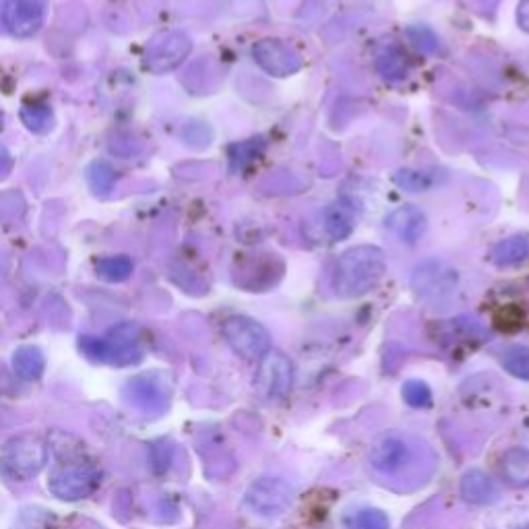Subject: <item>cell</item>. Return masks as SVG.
Segmentation results:
<instances>
[{"mask_svg":"<svg viewBox=\"0 0 529 529\" xmlns=\"http://www.w3.org/2000/svg\"><path fill=\"white\" fill-rule=\"evenodd\" d=\"M387 270L385 252L362 244L343 252L333 271V290L340 298H360L377 286Z\"/></svg>","mask_w":529,"mask_h":529,"instance_id":"6da1fadb","label":"cell"},{"mask_svg":"<svg viewBox=\"0 0 529 529\" xmlns=\"http://www.w3.org/2000/svg\"><path fill=\"white\" fill-rule=\"evenodd\" d=\"M81 350L94 362H106L114 366L139 362V327L135 323H120L112 327L104 337H81Z\"/></svg>","mask_w":529,"mask_h":529,"instance_id":"7a4b0ae2","label":"cell"},{"mask_svg":"<svg viewBox=\"0 0 529 529\" xmlns=\"http://www.w3.org/2000/svg\"><path fill=\"white\" fill-rule=\"evenodd\" d=\"M48 462V444L40 434L25 432L13 436L0 451V473L13 482L36 478Z\"/></svg>","mask_w":529,"mask_h":529,"instance_id":"3957f363","label":"cell"},{"mask_svg":"<svg viewBox=\"0 0 529 529\" xmlns=\"http://www.w3.org/2000/svg\"><path fill=\"white\" fill-rule=\"evenodd\" d=\"M102 475L94 465L87 463H63L52 472L48 480L50 493L60 501H81L96 493Z\"/></svg>","mask_w":529,"mask_h":529,"instance_id":"277c9868","label":"cell"},{"mask_svg":"<svg viewBox=\"0 0 529 529\" xmlns=\"http://www.w3.org/2000/svg\"><path fill=\"white\" fill-rule=\"evenodd\" d=\"M224 337L238 356L244 360H260L271 350V337L255 319L229 317L224 323Z\"/></svg>","mask_w":529,"mask_h":529,"instance_id":"5b68a950","label":"cell"},{"mask_svg":"<svg viewBox=\"0 0 529 529\" xmlns=\"http://www.w3.org/2000/svg\"><path fill=\"white\" fill-rule=\"evenodd\" d=\"M170 385L158 372H145L130 379L125 387L127 402L148 416H159L170 405Z\"/></svg>","mask_w":529,"mask_h":529,"instance_id":"8992f818","label":"cell"},{"mask_svg":"<svg viewBox=\"0 0 529 529\" xmlns=\"http://www.w3.org/2000/svg\"><path fill=\"white\" fill-rule=\"evenodd\" d=\"M190 44L188 36L182 32H166L153 37L149 42L148 50L143 55V68L153 75H164L172 71L182 60L190 55Z\"/></svg>","mask_w":529,"mask_h":529,"instance_id":"52a82bcc","label":"cell"},{"mask_svg":"<svg viewBox=\"0 0 529 529\" xmlns=\"http://www.w3.org/2000/svg\"><path fill=\"white\" fill-rule=\"evenodd\" d=\"M294 385V364L283 351L270 350L260 358L257 387L267 400H281Z\"/></svg>","mask_w":529,"mask_h":529,"instance_id":"ba28073f","label":"cell"},{"mask_svg":"<svg viewBox=\"0 0 529 529\" xmlns=\"http://www.w3.org/2000/svg\"><path fill=\"white\" fill-rule=\"evenodd\" d=\"M249 507L263 517L281 515L294 501V490L283 480L260 478L252 482L244 496Z\"/></svg>","mask_w":529,"mask_h":529,"instance_id":"9c48e42d","label":"cell"},{"mask_svg":"<svg viewBox=\"0 0 529 529\" xmlns=\"http://www.w3.org/2000/svg\"><path fill=\"white\" fill-rule=\"evenodd\" d=\"M252 56L265 73L273 76H290L302 68V56L292 46L280 40H260L252 48Z\"/></svg>","mask_w":529,"mask_h":529,"instance_id":"30bf717a","label":"cell"},{"mask_svg":"<svg viewBox=\"0 0 529 529\" xmlns=\"http://www.w3.org/2000/svg\"><path fill=\"white\" fill-rule=\"evenodd\" d=\"M412 286L422 298H443L457 286V271L443 260H426L413 271Z\"/></svg>","mask_w":529,"mask_h":529,"instance_id":"8fae6325","label":"cell"},{"mask_svg":"<svg viewBox=\"0 0 529 529\" xmlns=\"http://www.w3.org/2000/svg\"><path fill=\"white\" fill-rule=\"evenodd\" d=\"M46 0H6L5 23L15 37H32L44 25Z\"/></svg>","mask_w":529,"mask_h":529,"instance_id":"7c38bea8","label":"cell"},{"mask_svg":"<svg viewBox=\"0 0 529 529\" xmlns=\"http://www.w3.org/2000/svg\"><path fill=\"white\" fill-rule=\"evenodd\" d=\"M410 462V447L400 436H382L371 449V465L382 473H395Z\"/></svg>","mask_w":529,"mask_h":529,"instance_id":"4fadbf2b","label":"cell"},{"mask_svg":"<svg viewBox=\"0 0 529 529\" xmlns=\"http://www.w3.org/2000/svg\"><path fill=\"white\" fill-rule=\"evenodd\" d=\"M387 226L402 238L403 242L416 244L426 232V216L418 207L403 205L387 218Z\"/></svg>","mask_w":529,"mask_h":529,"instance_id":"5bb4252c","label":"cell"},{"mask_svg":"<svg viewBox=\"0 0 529 529\" xmlns=\"http://www.w3.org/2000/svg\"><path fill=\"white\" fill-rule=\"evenodd\" d=\"M356 226V207L348 198L331 203L325 209V229L331 240H343Z\"/></svg>","mask_w":529,"mask_h":529,"instance_id":"9a60e30c","label":"cell"},{"mask_svg":"<svg viewBox=\"0 0 529 529\" xmlns=\"http://www.w3.org/2000/svg\"><path fill=\"white\" fill-rule=\"evenodd\" d=\"M462 496L467 503L488 504L494 503L498 496V488L484 472H467L462 480Z\"/></svg>","mask_w":529,"mask_h":529,"instance_id":"2e32d148","label":"cell"},{"mask_svg":"<svg viewBox=\"0 0 529 529\" xmlns=\"http://www.w3.org/2000/svg\"><path fill=\"white\" fill-rule=\"evenodd\" d=\"M501 475L511 486H529V451L513 447L501 459Z\"/></svg>","mask_w":529,"mask_h":529,"instance_id":"e0dca14e","label":"cell"},{"mask_svg":"<svg viewBox=\"0 0 529 529\" xmlns=\"http://www.w3.org/2000/svg\"><path fill=\"white\" fill-rule=\"evenodd\" d=\"M46 366V358L40 348L23 346L13 356V368L17 377L23 381H36L42 377Z\"/></svg>","mask_w":529,"mask_h":529,"instance_id":"ac0fdd59","label":"cell"},{"mask_svg":"<svg viewBox=\"0 0 529 529\" xmlns=\"http://www.w3.org/2000/svg\"><path fill=\"white\" fill-rule=\"evenodd\" d=\"M529 257V240L527 236H513L509 240L496 244L493 250V260L501 267L519 265Z\"/></svg>","mask_w":529,"mask_h":529,"instance_id":"d6986e66","label":"cell"},{"mask_svg":"<svg viewBox=\"0 0 529 529\" xmlns=\"http://www.w3.org/2000/svg\"><path fill=\"white\" fill-rule=\"evenodd\" d=\"M133 267H135L133 260H130V257H127V255L106 257L96 265V273L104 281L120 283V281H127L130 278V273H133Z\"/></svg>","mask_w":529,"mask_h":529,"instance_id":"ffe728a7","label":"cell"},{"mask_svg":"<svg viewBox=\"0 0 529 529\" xmlns=\"http://www.w3.org/2000/svg\"><path fill=\"white\" fill-rule=\"evenodd\" d=\"M21 120L32 133L37 135H46L52 130V122H55V117H52L50 106L46 104H27L21 108Z\"/></svg>","mask_w":529,"mask_h":529,"instance_id":"44dd1931","label":"cell"},{"mask_svg":"<svg viewBox=\"0 0 529 529\" xmlns=\"http://www.w3.org/2000/svg\"><path fill=\"white\" fill-rule=\"evenodd\" d=\"M503 366L513 374V377L529 381V348L513 346L503 356Z\"/></svg>","mask_w":529,"mask_h":529,"instance_id":"7402d4cb","label":"cell"},{"mask_svg":"<svg viewBox=\"0 0 529 529\" xmlns=\"http://www.w3.org/2000/svg\"><path fill=\"white\" fill-rule=\"evenodd\" d=\"M87 180H89V187L94 188L97 195H106L108 190H112L114 180H117V174H114L112 166L108 162H94L87 170Z\"/></svg>","mask_w":529,"mask_h":529,"instance_id":"603a6c76","label":"cell"},{"mask_svg":"<svg viewBox=\"0 0 529 529\" xmlns=\"http://www.w3.org/2000/svg\"><path fill=\"white\" fill-rule=\"evenodd\" d=\"M379 71L389 81L402 79V76L405 75V71H408V60H405L403 52L393 48V50H387L385 55H381Z\"/></svg>","mask_w":529,"mask_h":529,"instance_id":"cb8c5ba5","label":"cell"},{"mask_svg":"<svg viewBox=\"0 0 529 529\" xmlns=\"http://www.w3.org/2000/svg\"><path fill=\"white\" fill-rule=\"evenodd\" d=\"M403 397H405V402L413 405V408H426V405L431 403V400H432V393H431V389H428L426 382L410 381L403 385Z\"/></svg>","mask_w":529,"mask_h":529,"instance_id":"d4e9b609","label":"cell"},{"mask_svg":"<svg viewBox=\"0 0 529 529\" xmlns=\"http://www.w3.org/2000/svg\"><path fill=\"white\" fill-rule=\"evenodd\" d=\"M354 529H389V519L385 513L374 509L360 511L354 517Z\"/></svg>","mask_w":529,"mask_h":529,"instance_id":"484cf974","label":"cell"},{"mask_svg":"<svg viewBox=\"0 0 529 529\" xmlns=\"http://www.w3.org/2000/svg\"><path fill=\"white\" fill-rule=\"evenodd\" d=\"M408 34L412 37V42L416 44L422 52H436V50H439V37H436L434 32H431L428 27H422V25L412 27Z\"/></svg>","mask_w":529,"mask_h":529,"instance_id":"4316f807","label":"cell"},{"mask_svg":"<svg viewBox=\"0 0 529 529\" xmlns=\"http://www.w3.org/2000/svg\"><path fill=\"white\" fill-rule=\"evenodd\" d=\"M397 184H400V187H403V188L412 190V193H418V190L426 187V178L424 176L413 174V172H402L400 176H397Z\"/></svg>","mask_w":529,"mask_h":529,"instance_id":"83f0119b","label":"cell"},{"mask_svg":"<svg viewBox=\"0 0 529 529\" xmlns=\"http://www.w3.org/2000/svg\"><path fill=\"white\" fill-rule=\"evenodd\" d=\"M13 170V158H11V153L6 151L3 145H0V180L6 178V176L11 174Z\"/></svg>","mask_w":529,"mask_h":529,"instance_id":"f1b7e54d","label":"cell"},{"mask_svg":"<svg viewBox=\"0 0 529 529\" xmlns=\"http://www.w3.org/2000/svg\"><path fill=\"white\" fill-rule=\"evenodd\" d=\"M517 19L519 25L529 32V0H521L519 3V11H517Z\"/></svg>","mask_w":529,"mask_h":529,"instance_id":"f546056e","label":"cell"},{"mask_svg":"<svg viewBox=\"0 0 529 529\" xmlns=\"http://www.w3.org/2000/svg\"><path fill=\"white\" fill-rule=\"evenodd\" d=\"M0 128H3V112H0Z\"/></svg>","mask_w":529,"mask_h":529,"instance_id":"4dcf8cb0","label":"cell"}]
</instances>
